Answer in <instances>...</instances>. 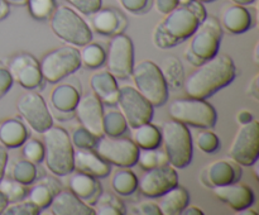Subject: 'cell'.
<instances>
[{
    "label": "cell",
    "instance_id": "1",
    "mask_svg": "<svg viewBox=\"0 0 259 215\" xmlns=\"http://www.w3.org/2000/svg\"><path fill=\"white\" fill-rule=\"evenodd\" d=\"M202 3L191 0L184 5H177L154 27L152 40L157 48L167 50L189 39L199 23L206 17Z\"/></svg>",
    "mask_w": 259,
    "mask_h": 215
},
{
    "label": "cell",
    "instance_id": "2",
    "mask_svg": "<svg viewBox=\"0 0 259 215\" xmlns=\"http://www.w3.org/2000/svg\"><path fill=\"white\" fill-rule=\"evenodd\" d=\"M196 67L194 72L185 77L182 88L187 96L197 99H207L214 95L220 89L229 85L237 73L234 61L225 53H217Z\"/></svg>",
    "mask_w": 259,
    "mask_h": 215
},
{
    "label": "cell",
    "instance_id": "3",
    "mask_svg": "<svg viewBox=\"0 0 259 215\" xmlns=\"http://www.w3.org/2000/svg\"><path fill=\"white\" fill-rule=\"evenodd\" d=\"M223 28L219 19L207 15L199 23L195 32L190 35L189 46L184 51L186 60L191 65L199 66L204 61L219 53Z\"/></svg>",
    "mask_w": 259,
    "mask_h": 215
},
{
    "label": "cell",
    "instance_id": "4",
    "mask_svg": "<svg viewBox=\"0 0 259 215\" xmlns=\"http://www.w3.org/2000/svg\"><path fill=\"white\" fill-rule=\"evenodd\" d=\"M46 167L56 176H67L73 171V148L70 136L61 126H50L43 132Z\"/></svg>",
    "mask_w": 259,
    "mask_h": 215
},
{
    "label": "cell",
    "instance_id": "5",
    "mask_svg": "<svg viewBox=\"0 0 259 215\" xmlns=\"http://www.w3.org/2000/svg\"><path fill=\"white\" fill-rule=\"evenodd\" d=\"M161 143H163L168 164L174 168H185L192 159V138L186 124L175 119L166 120L161 129Z\"/></svg>",
    "mask_w": 259,
    "mask_h": 215
},
{
    "label": "cell",
    "instance_id": "6",
    "mask_svg": "<svg viewBox=\"0 0 259 215\" xmlns=\"http://www.w3.org/2000/svg\"><path fill=\"white\" fill-rule=\"evenodd\" d=\"M134 88L152 104L153 108H158L166 104L168 99L167 83L159 71L158 65L151 60H142L134 63L131 76Z\"/></svg>",
    "mask_w": 259,
    "mask_h": 215
},
{
    "label": "cell",
    "instance_id": "7",
    "mask_svg": "<svg viewBox=\"0 0 259 215\" xmlns=\"http://www.w3.org/2000/svg\"><path fill=\"white\" fill-rule=\"evenodd\" d=\"M50 27L55 35L75 47H82L93 39L88 23L67 5L56 7L50 18Z\"/></svg>",
    "mask_w": 259,
    "mask_h": 215
},
{
    "label": "cell",
    "instance_id": "8",
    "mask_svg": "<svg viewBox=\"0 0 259 215\" xmlns=\"http://www.w3.org/2000/svg\"><path fill=\"white\" fill-rule=\"evenodd\" d=\"M168 114L175 120L201 129L214 128L218 118L217 110L206 99L191 96L172 101L168 106Z\"/></svg>",
    "mask_w": 259,
    "mask_h": 215
},
{
    "label": "cell",
    "instance_id": "9",
    "mask_svg": "<svg viewBox=\"0 0 259 215\" xmlns=\"http://www.w3.org/2000/svg\"><path fill=\"white\" fill-rule=\"evenodd\" d=\"M43 80L58 82L80 68V51L75 46H63L46 53L39 62Z\"/></svg>",
    "mask_w": 259,
    "mask_h": 215
},
{
    "label": "cell",
    "instance_id": "10",
    "mask_svg": "<svg viewBox=\"0 0 259 215\" xmlns=\"http://www.w3.org/2000/svg\"><path fill=\"white\" fill-rule=\"evenodd\" d=\"M94 151L108 163L118 167H132L137 164L139 148L132 141L123 136H101L94 146Z\"/></svg>",
    "mask_w": 259,
    "mask_h": 215
},
{
    "label": "cell",
    "instance_id": "11",
    "mask_svg": "<svg viewBox=\"0 0 259 215\" xmlns=\"http://www.w3.org/2000/svg\"><path fill=\"white\" fill-rule=\"evenodd\" d=\"M228 154L240 166H253L259 157V123L252 119L249 123L240 124L230 143Z\"/></svg>",
    "mask_w": 259,
    "mask_h": 215
},
{
    "label": "cell",
    "instance_id": "12",
    "mask_svg": "<svg viewBox=\"0 0 259 215\" xmlns=\"http://www.w3.org/2000/svg\"><path fill=\"white\" fill-rule=\"evenodd\" d=\"M116 104L131 128H136L141 124L151 121L153 116L152 104L132 85L119 88V98Z\"/></svg>",
    "mask_w": 259,
    "mask_h": 215
},
{
    "label": "cell",
    "instance_id": "13",
    "mask_svg": "<svg viewBox=\"0 0 259 215\" xmlns=\"http://www.w3.org/2000/svg\"><path fill=\"white\" fill-rule=\"evenodd\" d=\"M106 70L115 78H128L134 66V46L128 35L115 34L109 42Z\"/></svg>",
    "mask_w": 259,
    "mask_h": 215
},
{
    "label": "cell",
    "instance_id": "14",
    "mask_svg": "<svg viewBox=\"0 0 259 215\" xmlns=\"http://www.w3.org/2000/svg\"><path fill=\"white\" fill-rule=\"evenodd\" d=\"M17 110L25 123L37 133H43L53 125V116L45 99L38 93L28 90L17 100Z\"/></svg>",
    "mask_w": 259,
    "mask_h": 215
},
{
    "label": "cell",
    "instance_id": "15",
    "mask_svg": "<svg viewBox=\"0 0 259 215\" xmlns=\"http://www.w3.org/2000/svg\"><path fill=\"white\" fill-rule=\"evenodd\" d=\"M179 184V175L171 164L144 169L143 175L138 179L137 190L149 199L161 196L162 194Z\"/></svg>",
    "mask_w": 259,
    "mask_h": 215
},
{
    "label": "cell",
    "instance_id": "16",
    "mask_svg": "<svg viewBox=\"0 0 259 215\" xmlns=\"http://www.w3.org/2000/svg\"><path fill=\"white\" fill-rule=\"evenodd\" d=\"M8 71L13 80L17 81L25 90H34L42 85L43 76L39 62L30 53H18L13 56L8 65Z\"/></svg>",
    "mask_w": 259,
    "mask_h": 215
},
{
    "label": "cell",
    "instance_id": "17",
    "mask_svg": "<svg viewBox=\"0 0 259 215\" xmlns=\"http://www.w3.org/2000/svg\"><path fill=\"white\" fill-rule=\"evenodd\" d=\"M73 115L78 119L81 125L95 134L96 137L104 136L103 115L104 106L94 93H88L80 96L73 110Z\"/></svg>",
    "mask_w": 259,
    "mask_h": 215
},
{
    "label": "cell",
    "instance_id": "18",
    "mask_svg": "<svg viewBox=\"0 0 259 215\" xmlns=\"http://www.w3.org/2000/svg\"><path fill=\"white\" fill-rule=\"evenodd\" d=\"M240 176H242L240 164L232 158H223L211 162L209 166L205 167L201 174V181L207 187L212 189L215 186L239 181Z\"/></svg>",
    "mask_w": 259,
    "mask_h": 215
},
{
    "label": "cell",
    "instance_id": "19",
    "mask_svg": "<svg viewBox=\"0 0 259 215\" xmlns=\"http://www.w3.org/2000/svg\"><path fill=\"white\" fill-rule=\"evenodd\" d=\"M212 192L220 201L229 205L235 211L252 206L254 202V192L248 185L239 181L230 182L222 186L212 187Z\"/></svg>",
    "mask_w": 259,
    "mask_h": 215
},
{
    "label": "cell",
    "instance_id": "20",
    "mask_svg": "<svg viewBox=\"0 0 259 215\" xmlns=\"http://www.w3.org/2000/svg\"><path fill=\"white\" fill-rule=\"evenodd\" d=\"M77 89L70 83H60L50 95V104L58 120H68L73 116V110L80 99Z\"/></svg>",
    "mask_w": 259,
    "mask_h": 215
},
{
    "label": "cell",
    "instance_id": "21",
    "mask_svg": "<svg viewBox=\"0 0 259 215\" xmlns=\"http://www.w3.org/2000/svg\"><path fill=\"white\" fill-rule=\"evenodd\" d=\"M47 209L53 215H95L94 207L78 199L70 189L58 190Z\"/></svg>",
    "mask_w": 259,
    "mask_h": 215
},
{
    "label": "cell",
    "instance_id": "22",
    "mask_svg": "<svg viewBox=\"0 0 259 215\" xmlns=\"http://www.w3.org/2000/svg\"><path fill=\"white\" fill-rule=\"evenodd\" d=\"M91 23L96 32L111 37L123 33L128 24L123 13L115 8H99L91 14Z\"/></svg>",
    "mask_w": 259,
    "mask_h": 215
},
{
    "label": "cell",
    "instance_id": "23",
    "mask_svg": "<svg viewBox=\"0 0 259 215\" xmlns=\"http://www.w3.org/2000/svg\"><path fill=\"white\" fill-rule=\"evenodd\" d=\"M73 169L96 179H104L110 174V163L104 161L94 149H76L73 153Z\"/></svg>",
    "mask_w": 259,
    "mask_h": 215
},
{
    "label": "cell",
    "instance_id": "24",
    "mask_svg": "<svg viewBox=\"0 0 259 215\" xmlns=\"http://www.w3.org/2000/svg\"><path fill=\"white\" fill-rule=\"evenodd\" d=\"M91 93L95 94L103 105L114 106L118 103L119 86L116 78L108 70H100L93 73L90 77Z\"/></svg>",
    "mask_w": 259,
    "mask_h": 215
},
{
    "label": "cell",
    "instance_id": "25",
    "mask_svg": "<svg viewBox=\"0 0 259 215\" xmlns=\"http://www.w3.org/2000/svg\"><path fill=\"white\" fill-rule=\"evenodd\" d=\"M220 25L233 34H240L252 28L253 17L244 5H227L220 14Z\"/></svg>",
    "mask_w": 259,
    "mask_h": 215
},
{
    "label": "cell",
    "instance_id": "26",
    "mask_svg": "<svg viewBox=\"0 0 259 215\" xmlns=\"http://www.w3.org/2000/svg\"><path fill=\"white\" fill-rule=\"evenodd\" d=\"M70 190L78 199L93 206L101 194V185L96 177L77 172L70 179Z\"/></svg>",
    "mask_w": 259,
    "mask_h": 215
},
{
    "label": "cell",
    "instance_id": "27",
    "mask_svg": "<svg viewBox=\"0 0 259 215\" xmlns=\"http://www.w3.org/2000/svg\"><path fill=\"white\" fill-rule=\"evenodd\" d=\"M159 197L157 202L162 215H177L190 202V194L184 186L175 185Z\"/></svg>",
    "mask_w": 259,
    "mask_h": 215
},
{
    "label": "cell",
    "instance_id": "28",
    "mask_svg": "<svg viewBox=\"0 0 259 215\" xmlns=\"http://www.w3.org/2000/svg\"><path fill=\"white\" fill-rule=\"evenodd\" d=\"M28 138V129L20 119L9 118L0 123V143L7 148H18Z\"/></svg>",
    "mask_w": 259,
    "mask_h": 215
},
{
    "label": "cell",
    "instance_id": "29",
    "mask_svg": "<svg viewBox=\"0 0 259 215\" xmlns=\"http://www.w3.org/2000/svg\"><path fill=\"white\" fill-rule=\"evenodd\" d=\"M61 189L60 184L52 177H43L42 180L37 181L28 191V199L37 205L40 210L47 209L48 205L52 201V197L56 192Z\"/></svg>",
    "mask_w": 259,
    "mask_h": 215
},
{
    "label": "cell",
    "instance_id": "30",
    "mask_svg": "<svg viewBox=\"0 0 259 215\" xmlns=\"http://www.w3.org/2000/svg\"><path fill=\"white\" fill-rule=\"evenodd\" d=\"M162 76L167 83V88L172 90H179L182 88L185 81V70L182 62L179 57L174 55H168L161 61L158 66Z\"/></svg>",
    "mask_w": 259,
    "mask_h": 215
},
{
    "label": "cell",
    "instance_id": "31",
    "mask_svg": "<svg viewBox=\"0 0 259 215\" xmlns=\"http://www.w3.org/2000/svg\"><path fill=\"white\" fill-rule=\"evenodd\" d=\"M132 141L138 148H157L161 146V131L151 124V121H147L136 128H132Z\"/></svg>",
    "mask_w": 259,
    "mask_h": 215
},
{
    "label": "cell",
    "instance_id": "32",
    "mask_svg": "<svg viewBox=\"0 0 259 215\" xmlns=\"http://www.w3.org/2000/svg\"><path fill=\"white\" fill-rule=\"evenodd\" d=\"M138 177L129 167H121L111 179V187L120 196H128L137 190Z\"/></svg>",
    "mask_w": 259,
    "mask_h": 215
},
{
    "label": "cell",
    "instance_id": "33",
    "mask_svg": "<svg viewBox=\"0 0 259 215\" xmlns=\"http://www.w3.org/2000/svg\"><path fill=\"white\" fill-rule=\"evenodd\" d=\"M128 129V123L120 110L116 109H108L104 110L103 115V132L105 136L119 137L123 136Z\"/></svg>",
    "mask_w": 259,
    "mask_h": 215
},
{
    "label": "cell",
    "instance_id": "34",
    "mask_svg": "<svg viewBox=\"0 0 259 215\" xmlns=\"http://www.w3.org/2000/svg\"><path fill=\"white\" fill-rule=\"evenodd\" d=\"M95 215H124L126 212L123 202L113 194L101 192L99 199L93 205Z\"/></svg>",
    "mask_w": 259,
    "mask_h": 215
},
{
    "label": "cell",
    "instance_id": "35",
    "mask_svg": "<svg viewBox=\"0 0 259 215\" xmlns=\"http://www.w3.org/2000/svg\"><path fill=\"white\" fill-rule=\"evenodd\" d=\"M105 57L106 51L99 43H86L82 46V50L80 51L81 65L85 66L86 68H91V70L101 67L105 63Z\"/></svg>",
    "mask_w": 259,
    "mask_h": 215
},
{
    "label": "cell",
    "instance_id": "36",
    "mask_svg": "<svg viewBox=\"0 0 259 215\" xmlns=\"http://www.w3.org/2000/svg\"><path fill=\"white\" fill-rule=\"evenodd\" d=\"M137 163L141 166V168L149 169V168H154V167L167 164L168 163V159H167L166 152L159 149V147H157V148H148V149L139 148Z\"/></svg>",
    "mask_w": 259,
    "mask_h": 215
},
{
    "label": "cell",
    "instance_id": "37",
    "mask_svg": "<svg viewBox=\"0 0 259 215\" xmlns=\"http://www.w3.org/2000/svg\"><path fill=\"white\" fill-rule=\"evenodd\" d=\"M12 179L22 182L24 185H30L37 179V168L35 163L28 159H19L14 163L12 168Z\"/></svg>",
    "mask_w": 259,
    "mask_h": 215
},
{
    "label": "cell",
    "instance_id": "38",
    "mask_svg": "<svg viewBox=\"0 0 259 215\" xmlns=\"http://www.w3.org/2000/svg\"><path fill=\"white\" fill-rule=\"evenodd\" d=\"M0 191L8 200V202L24 199L28 194L27 185L22 184L14 179H5V177H3L2 181H0Z\"/></svg>",
    "mask_w": 259,
    "mask_h": 215
},
{
    "label": "cell",
    "instance_id": "39",
    "mask_svg": "<svg viewBox=\"0 0 259 215\" xmlns=\"http://www.w3.org/2000/svg\"><path fill=\"white\" fill-rule=\"evenodd\" d=\"M25 4H27L29 14L35 20L50 19L57 7L56 0H27Z\"/></svg>",
    "mask_w": 259,
    "mask_h": 215
},
{
    "label": "cell",
    "instance_id": "40",
    "mask_svg": "<svg viewBox=\"0 0 259 215\" xmlns=\"http://www.w3.org/2000/svg\"><path fill=\"white\" fill-rule=\"evenodd\" d=\"M40 212V209L35 204H33L27 196L18 201L8 202L2 214L4 215H37Z\"/></svg>",
    "mask_w": 259,
    "mask_h": 215
},
{
    "label": "cell",
    "instance_id": "41",
    "mask_svg": "<svg viewBox=\"0 0 259 215\" xmlns=\"http://www.w3.org/2000/svg\"><path fill=\"white\" fill-rule=\"evenodd\" d=\"M20 147H22L24 158L33 162V163H40L45 158V146L39 139L27 138Z\"/></svg>",
    "mask_w": 259,
    "mask_h": 215
},
{
    "label": "cell",
    "instance_id": "42",
    "mask_svg": "<svg viewBox=\"0 0 259 215\" xmlns=\"http://www.w3.org/2000/svg\"><path fill=\"white\" fill-rule=\"evenodd\" d=\"M98 138L99 137H96L95 134L91 133L90 131H88L82 125L73 129L72 134L70 137L73 148L77 149H93Z\"/></svg>",
    "mask_w": 259,
    "mask_h": 215
},
{
    "label": "cell",
    "instance_id": "43",
    "mask_svg": "<svg viewBox=\"0 0 259 215\" xmlns=\"http://www.w3.org/2000/svg\"><path fill=\"white\" fill-rule=\"evenodd\" d=\"M196 144L205 153H214L220 148V139L210 129H202L196 137Z\"/></svg>",
    "mask_w": 259,
    "mask_h": 215
},
{
    "label": "cell",
    "instance_id": "44",
    "mask_svg": "<svg viewBox=\"0 0 259 215\" xmlns=\"http://www.w3.org/2000/svg\"><path fill=\"white\" fill-rule=\"evenodd\" d=\"M73 8L85 15H91L94 12L101 8L103 0H66Z\"/></svg>",
    "mask_w": 259,
    "mask_h": 215
},
{
    "label": "cell",
    "instance_id": "45",
    "mask_svg": "<svg viewBox=\"0 0 259 215\" xmlns=\"http://www.w3.org/2000/svg\"><path fill=\"white\" fill-rule=\"evenodd\" d=\"M132 212L139 215H161L158 204L152 200H144L132 206Z\"/></svg>",
    "mask_w": 259,
    "mask_h": 215
},
{
    "label": "cell",
    "instance_id": "46",
    "mask_svg": "<svg viewBox=\"0 0 259 215\" xmlns=\"http://www.w3.org/2000/svg\"><path fill=\"white\" fill-rule=\"evenodd\" d=\"M121 7L128 12L134 13H143L149 8V0H119Z\"/></svg>",
    "mask_w": 259,
    "mask_h": 215
},
{
    "label": "cell",
    "instance_id": "47",
    "mask_svg": "<svg viewBox=\"0 0 259 215\" xmlns=\"http://www.w3.org/2000/svg\"><path fill=\"white\" fill-rule=\"evenodd\" d=\"M13 82H14V80H13L8 68L0 67V99L10 90Z\"/></svg>",
    "mask_w": 259,
    "mask_h": 215
},
{
    "label": "cell",
    "instance_id": "48",
    "mask_svg": "<svg viewBox=\"0 0 259 215\" xmlns=\"http://www.w3.org/2000/svg\"><path fill=\"white\" fill-rule=\"evenodd\" d=\"M177 5H179V0H154L156 10L161 14H166L169 10L176 8Z\"/></svg>",
    "mask_w": 259,
    "mask_h": 215
},
{
    "label": "cell",
    "instance_id": "49",
    "mask_svg": "<svg viewBox=\"0 0 259 215\" xmlns=\"http://www.w3.org/2000/svg\"><path fill=\"white\" fill-rule=\"evenodd\" d=\"M8 148L0 143V181L5 176V169L8 164Z\"/></svg>",
    "mask_w": 259,
    "mask_h": 215
},
{
    "label": "cell",
    "instance_id": "50",
    "mask_svg": "<svg viewBox=\"0 0 259 215\" xmlns=\"http://www.w3.org/2000/svg\"><path fill=\"white\" fill-rule=\"evenodd\" d=\"M247 94L249 96H252L254 100H258L259 99V85H258V75H255L254 77L252 78V81L249 82L247 89Z\"/></svg>",
    "mask_w": 259,
    "mask_h": 215
},
{
    "label": "cell",
    "instance_id": "51",
    "mask_svg": "<svg viewBox=\"0 0 259 215\" xmlns=\"http://www.w3.org/2000/svg\"><path fill=\"white\" fill-rule=\"evenodd\" d=\"M181 215H204V211L200 209L196 205H190L187 204L186 206L182 209V211L180 212Z\"/></svg>",
    "mask_w": 259,
    "mask_h": 215
},
{
    "label": "cell",
    "instance_id": "52",
    "mask_svg": "<svg viewBox=\"0 0 259 215\" xmlns=\"http://www.w3.org/2000/svg\"><path fill=\"white\" fill-rule=\"evenodd\" d=\"M253 118V114L250 113L249 110H247V109H243V110H240L239 113L237 114V120L239 124H245V123H249Z\"/></svg>",
    "mask_w": 259,
    "mask_h": 215
},
{
    "label": "cell",
    "instance_id": "53",
    "mask_svg": "<svg viewBox=\"0 0 259 215\" xmlns=\"http://www.w3.org/2000/svg\"><path fill=\"white\" fill-rule=\"evenodd\" d=\"M10 12L9 3L7 0H0V20L5 19Z\"/></svg>",
    "mask_w": 259,
    "mask_h": 215
},
{
    "label": "cell",
    "instance_id": "54",
    "mask_svg": "<svg viewBox=\"0 0 259 215\" xmlns=\"http://www.w3.org/2000/svg\"><path fill=\"white\" fill-rule=\"evenodd\" d=\"M237 214L238 215H258V212L255 210L250 209V206L244 207V209H240L237 210Z\"/></svg>",
    "mask_w": 259,
    "mask_h": 215
},
{
    "label": "cell",
    "instance_id": "55",
    "mask_svg": "<svg viewBox=\"0 0 259 215\" xmlns=\"http://www.w3.org/2000/svg\"><path fill=\"white\" fill-rule=\"evenodd\" d=\"M7 204H8V200L5 199V196L2 194V191H0V214H2L3 210L5 209Z\"/></svg>",
    "mask_w": 259,
    "mask_h": 215
},
{
    "label": "cell",
    "instance_id": "56",
    "mask_svg": "<svg viewBox=\"0 0 259 215\" xmlns=\"http://www.w3.org/2000/svg\"><path fill=\"white\" fill-rule=\"evenodd\" d=\"M230 2H233L234 4H239V5H244V7H247V5L252 4L254 0H230Z\"/></svg>",
    "mask_w": 259,
    "mask_h": 215
},
{
    "label": "cell",
    "instance_id": "57",
    "mask_svg": "<svg viewBox=\"0 0 259 215\" xmlns=\"http://www.w3.org/2000/svg\"><path fill=\"white\" fill-rule=\"evenodd\" d=\"M8 3H13V4H18V5H22V4H25V2L27 0H7Z\"/></svg>",
    "mask_w": 259,
    "mask_h": 215
},
{
    "label": "cell",
    "instance_id": "58",
    "mask_svg": "<svg viewBox=\"0 0 259 215\" xmlns=\"http://www.w3.org/2000/svg\"><path fill=\"white\" fill-rule=\"evenodd\" d=\"M197 2H200V3H211V2H215V0H197Z\"/></svg>",
    "mask_w": 259,
    "mask_h": 215
}]
</instances>
